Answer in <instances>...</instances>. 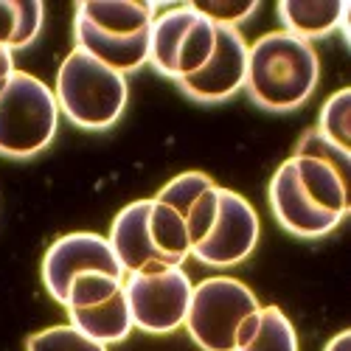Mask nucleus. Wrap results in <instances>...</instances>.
<instances>
[{"instance_id": "obj_6", "label": "nucleus", "mask_w": 351, "mask_h": 351, "mask_svg": "<svg viewBox=\"0 0 351 351\" xmlns=\"http://www.w3.org/2000/svg\"><path fill=\"white\" fill-rule=\"evenodd\" d=\"M132 326L146 335H171L186 324L194 284L183 267L124 276Z\"/></svg>"}, {"instance_id": "obj_7", "label": "nucleus", "mask_w": 351, "mask_h": 351, "mask_svg": "<svg viewBox=\"0 0 351 351\" xmlns=\"http://www.w3.org/2000/svg\"><path fill=\"white\" fill-rule=\"evenodd\" d=\"M258 237H261V222L256 208L242 194L219 186L217 219L208 230V237L191 250V256L206 267L228 270L250 258V253L258 245Z\"/></svg>"}, {"instance_id": "obj_12", "label": "nucleus", "mask_w": 351, "mask_h": 351, "mask_svg": "<svg viewBox=\"0 0 351 351\" xmlns=\"http://www.w3.org/2000/svg\"><path fill=\"white\" fill-rule=\"evenodd\" d=\"M160 202H166L169 208H174L180 214V219L186 222L189 230V242L191 250L208 237V230L217 219V208H219V186L208 178L206 171H183L178 178H171L158 197Z\"/></svg>"}, {"instance_id": "obj_5", "label": "nucleus", "mask_w": 351, "mask_h": 351, "mask_svg": "<svg viewBox=\"0 0 351 351\" xmlns=\"http://www.w3.org/2000/svg\"><path fill=\"white\" fill-rule=\"evenodd\" d=\"M217 45V25L191 6L155 14L149 28V65L174 84L199 73Z\"/></svg>"}, {"instance_id": "obj_9", "label": "nucleus", "mask_w": 351, "mask_h": 351, "mask_svg": "<svg viewBox=\"0 0 351 351\" xmlns=\"http://www.w3.org/2000/svg\"><path fill=\"white\" fill-rule=\"evenodd\" d=\"M247 79V43L239 28L217 25V45L199 73L178 82V87L199 104H219L245 90Z\"/></svg>"}, {"instance_id": "obj_23", "label": "nucleus", "mask_w": 351, "mask_h": 351, "mask_svg": "<svg viewBox=\"0 0 351 351\" xmlns=\"http://www.w3.org/2000/svg\"><path fill=\"white\" fill-rule=\"evenodd\" d=\"M14 3H17V32L12 40V53L32 45L40 37L45 23V6L40 0H14Z\"/></svg>"}, {"instance_id": "obj_2", "label": "nucleus", "mask_w": 351, "mask_h": 351, "mask_svg": "<svg viewBox=\"0 0 351 351\" xmlns=\"http://www.w3.org/2000/svg\"><path fill=\"white\" fill-rule=\"evenodd\" d=\"M56 104L65 119L87 132H104L119 124L130 101L127 76L110 71L93 56L73 48L60 71L53 87Z\"/></svg>"}, {"instance_id": "obj_21", "label": "nucleus", "mask_w": 351, "mask_h": 351, "mask_svg": "<svg viewBox=\"0 0 351 351\" xmlns=\"http://www.w3.org/2000/svg\"><path fill=\"white\" fill-rule=\"evenodd\" d=\"M189 6L206 20H211L214 25H225V28H239L258 12L256 0H194Z\"/></svg>"}, {"instance_id": "obj_14", "label": "nucleus", "mask_w": 351, "mask_h": 351, "mask_svg": "<svg viewBox=\"0 0 351 351\" xmlns=\"http://www.w3.org/2000/svg\"><path fill=\"white\" fill-rule=\"evenodd\" d=\"M351 3L348 0H281L278 3V20L281 32L298 37L304 43L324 40L332 32H337L340 17Z\"/></svg>"}, {"instance_id": "obj_16", "label": "nucleus", "mask_w": 351, "mask_h": 351, "mask_svg": "<svg viewBox=\"0 0 351 351\" xmlns=\"http://www.w3.org/2000/svg\"><path fill=\"white\" fill-rule=\"evenodd\" d=\"M71 326L79 329L82 335H87L90 340L110 346V343H121L130 337L132 326V315H130V304H127V292H115L112 298L87 306V309H71Z\"/></svg>"}, {"instance_id": "obj_11", "label": "nucleus", "mask_w": 351, "mask_h": 351, "mask_svg": "<svg viewBox=\"0 0 351 351\" xmlns=\"http://www.w3.org/2000/svg\"><path fill=\"white\" fill-rule=\"evenodd\" d=\"M149 202L152 199H135L115 214L110 225V247L119 258L124 276L130 273H158L169 265L155 247L152 230H149Z\"/></svg>"}, {"instance_id": "obj_19", "label": "nucleus", "mask_w": 351, "mask_h": 351, "mask_svg": "<svg viewBox=\"0 0 351 351\" xmlns=\"http://www.w3.org/2000/svg\"><path fill=\"white\" fill-rule=\"evenodd\" d=\"M317 132L329 143H335L337 149L351 152V90L348 87H340V90L332 93L326 99V104L320 107Z\"/></svg>"}, {"instance_id": "obj_24", "label": "nucleus", "mask_w": 351, "mask_h": 351, "mask_svg": "<svg viewBox=\"0 0 351 351\" xmlns=\"http://www.w3.org/2000/svg\"><path fill=\"white\" fill-rule=\"evenodd\" d=\"M14 71H17L14 68V53L9 48H0V93L6 90V84H9Z\"/></svg>"}, {"instance_id": "obj_3", "label": "nucleus", "mask_w": 351, "mask_h": 351, "mask_svg": "<svg viewBox=\"0 0 351 351\" xmlns=\"http://www.w3.org/2000/svg\"><path fill=\"white\" fill-rule=\"evenodd\" d=\"M256 292L230 276H211L191 292L186 315L189 337L202 351H237L258 324Z\"/></svg>"}, {"instance_id": "obj_13", "label": "nucleus", "mask_w": 351, "mask_h": 351, "mask_svg": "<svg viewBox=\"0 0 351 351\" xmlns=\"http://www.w3.org/2000/svg\"><path fill=\"white\" fill-rule=\"evenodd\" d=\"M155 14L158 6L143 3V0H84L76 6L79 20L112 40H132L149 34Z\"/></svg>"}, {"instance_id": "obj_10", "label": "nucleus", "mask_w": 351, "mask_h": 351, "mask_svg": "<svg viewBox=\"0 0 351 351\" xmlns=\"http://www.w3.org/2000/svg\"><path fill=\"white\" fill-rule=\"evenodd\" d=\"M267 199H270V211H273L276 222L287 233H292V237L320 239V237H329L332 230H337L343 225L340 217L326 214L324 208H317L315 202L306 197V191L298 183L295 166H292L289 158L276 169V174L270 178Z\"/></svg>"}, {"instance_id": "obj_8", "label": "nucleus", "mask_w": 351, "mask_h": 351, "mask_svg": "<svg viewBox=\"0 0 351 351\" xmlns=\"http://www.w3.org/2000/svg\"><path fill=\"white\" fill-rule=\"evenodd\" d=\"M90 270L124 278L119 258H115L107 237H101V233H90V230L65 233L43 256V284L56 304H65L71 281L79 273H90Z\"/></svg>"}, {"instance_id": "obj_20", "label": "nucleus", "mask_w": 351, "mask_h": 351, "mask_svg": "<svg viewBox=\"0 0 351 351\" xmlns=\"http://www.w3.org/2000/svg\"><path fill=\"white\" fill-rule=\"evenodd\" d=\"M25 351H107V346L90 340L71 324H65V326H48L32 335L25 343Z\"/></svg>"}, {"instance_id": "obj_25", "label": "nucleus", "mask_w": 351, "mask_h": 351, "mask_svg": "<svg viewBox=\"0 0 351 351\" xmlns=\"http://www.w3.org/2000/svg\"><path fill=\"white\" fill-rule=\"evenodd\" d=\"M324 351H351V332H348V329H346V332H337V335L326 343Z\"/></svg>"}, {"instance_id": "obj_4", "label": "nucleus", "mask_w": 351, "mask_h": 351, "mask_svg": "<svg viewBox=\"0 0 351 351\" xmlns=\"http://www.w3.org/2000/svg\"><path fill=\"white\" fill-rule=\"evenodd\" d=\"M60 130L53 90L34 73L14 71L0 93V155L28 160L45 152Z\"/></svg>"}, {"instance_id": "obj_18", "label": "nucleus", "mask_w": 351, "mask_h": 351, "mask_svg": "<svg viewBox=\"0 0 351 351\" xmlns=\"http://www.w3.org/2000/svg\"><path fill=\"white\" fill-rule=\"evenodd\" d=\"M124 289V278L119 276H110V273H99V270H90V273H79L71 287H68V295H65V309H87V306H96L107 298H112L115 292Z\"/></svg>"}, {"instance_id": "obj_22", "label": "nucleus", "mask_w": 351, "mask_h": 351, "mask_svg": "<svg viewBox=\"0 0 351 351\" xmlns=\"http://www.w3.org/2000/svg\"><path fill=\"white\" fill-rule=\"evenodd\" d=\"M295 155H306V158L324 160V163L335 166V169L343 174V178L348 180V171H351V152L337 149V146L329 143L317 130H309V132L301 135V141H298V146H295Z\"/></svg>"}, {"instance_id": "obj_1", "label": "nucleus", "mask_w": 351, "mask_h": 351, "mask_svg": "<svg viewBox=\"0 0 351 351\" xmlns=\"http://www.w3.org/2000/svg\"><path fill=\"white\" fill-rule=\"evenodd\" d=\"M320 82V60L312 43L287 32H270L247 45V96L270 112L304 107Z\"/></svg>"}, {"instance_id": "obj_15", "label": "nucleus", "mask_w": 351, "mask_h": 351, "mask_svg": "<svg viewBox=\"0 0 351 351\" xmlns=\"http://www.w3.org/2000/svg\"><path fill=\"white\" fill-rule=\"evenodd\" d=\"M289 160L295 166L301 189L306 191V197L315 202V206L324 208L326 214L346 219V214H348V180L343 174L335 166L317 160V158L292 155Z\"/></svg>"}, {"instance_id": "obj_17", "label": "nucleus", "mask_w": 351, "mask_h": 351, "mask_svg": "<svg viewBox=\"0 0 351 351\" xmlns=\"http://www.w3.org/2000/svg\"><path fill=\"white\" fill-rule=\"evenodd\" d=\"M237 351H298V332L278 306H261L253 335Z\"/></svg>"}]
</instances>
